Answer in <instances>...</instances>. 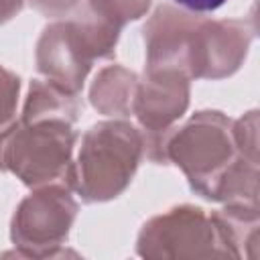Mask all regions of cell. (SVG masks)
I'll list each match as a JSON object with an SVG mask.
<instances>
[{
  "label": "cell",
  "instance_id": "cell-1",
  "mask_svg": "<svg viewBox=\"0 0 260 260\" xmlns=\"http://www.w3.org/2000/svg\"><path fill=\"white\" fill-rule=\"evenodd\" d=\"M148 67H171L193 77H223L246 57L250 35L240 20H199L160 6L144 28Z\"/></svg>",
  "mask_w": 260,
  "mask_h": 260
},
{
  "label": "cell",
  "instance_id": "cell-2",
  "mask_svg": "<svg viewBox=\"0 0 260 260\" xmlns=\"http://www.w3.org/2000/svg\"><path fill=\"white\" fill-rule=\"evenodd\" d=\"M142 152V134L128 122H102L83 136L79 158L67 169L69 185L85 201L116 197L132 179Z\"/></svg>",
  "mask_w": 260,
  "mask_h": 260
},
{
  "label": "cell",
  "instance_id": "cell-3",
  "mask_svg": "<svg viewBox=\"0 0 260 260\" xmlns=\"http://www.w3.org/2000/svg\"><path fill=\"white\" fill-rule=\"evenodd\" d=\"M69 116H26L0 128V169L12 171L26 185L67 175L75 132Z\"/></svg>",
  "mask_w": 260,
  "mask_h": 260
},
{
  "label": "cell",
  "instance_id": "cell-4",
  "mask_svg": "<svg viewBox=\"0 0 260 260\" xmlns=\"http://www.w3.org/2000/svg\"><path fill=\"white\" fill-rule=\"evenodd\" d=\"M118 39V28L100 20H69L45 28L39 41V71L55 85L77 93L95 57L110 53Z\"/></svg>",
  "mask_w": 260,
  "mask_h": 260
},
{
  "label": "cell",
  "instance_id": "cell-5",
  "mask_svg": "<svg viewBox=\"0 0 260 260\" xmlns=\"http://www.w3.org/2000/svg\"><path fill=\"white\" fill-rule=\"evenodd\" d=\"M232 122L219 112H199L165 138V152L189 177L203 197L217 175L234 160Z\"/></svg>",
  "mask_w": 260,
  "mask_h": 260
},
{
  "label": "cell",
  "instance_id": "cell-6",
  "mask_svg": "<svg viewBox=\"0 0 260 260\" xmlns=\"http://www.w3.org/2000/svg\"><path fill=\"white\" fill-rule=\"evenodd\" d=\"M77 205L63 187L43 189L18 207L12 221V240L20 246L57 244L69 232Z\"/></svg>",
  "mask_w": 260,
  "mask_h": 260
},
{
  "label": "cell",
  "instance_id": "cell-7",
  "mask_svg": "<svg viewBox=\"0 0 260 260\" xmlns=\"http://www.w3.org/2000/svg\"><path fill=\"white\" fill-rule=\"evenodd\" d=\"M187 75L171 67H148V75L138 83L132 110L150 132H165L187 108Z\"/></svg>",
  "mask_w": 260,
  "mask_h": 260
},
{
  "label": "cell",
  "instance_id": "cell-8",
  "mask_svg": "<svg viewBox=\"0 0 260 260\" xmlns=\"http://www.w3.org/2000/svg\"><path fill=\"white\" fill-rule=\"evenodd\" d=\"M136 77L120 67H110L100 73L91 87V102L106 114H124L132 108Z\"/></svg>",
  "mask_w": 260,
  "mask_h": 260
},
{
  "label": "cell",
  "instance_id": "cell-9",
  "mask_svg": "<svg viewBox=\"0 0 260 260\" xmlns=\"http://www.w3.org/2000/svg\"><path fill=\"white\" fill-rule=\"evenodd\" d=\"M150 0H89L93 16L118 28L126 20H134L146 12Z\"/></svg>",
  "mask_w": 260,
  "mask_h": 260
},
{
  "label": "cell",
  "instance_id": "cell-10",
  "mask_svg": "<svg viewBox=\"0 0 260 260\" xmlns=\"http://www.w3.org/2000/svg\"><path fill=\"white\" fill-rule=\"evenodd\" d=\"M18 77H14L10 71L0 67V126H4L16 108L18 98Z\"/></svg>",
  "mask_w": 260,
  "mask_h": 260
},
{
  "label": "cell",
  "instance_id": "cell-11",
  "mask_svg": "<svg viewBox=\"0 0 260 260\" xmlns=\"http://www.w3.org/2000/svg\"><path fill=\"white\" fill-rule=\"evenodd\" d=\"M175 2L191 12H213L219 6H223L225 0H175Z\"/></svg>",
  "mask_w": 260,
  "mask_h": 260
},
{
  "label": "cell",
  "instance_id": "cell-12",
  "mask_svg": "<svg viewBox=\"0 0 260 260\" xmlns=\"http://www.w3.org/2000/svg\"><path fill=\"white\" fill-rule=\"evenodd\" d=\"M22 8V0H0V24Z\"/></svg>",
  "mask_w": 260,
  "mask_h": 260
},
{
  "label": "cell",
  "instance_id": "cell-13",
  "mask_svg": "<svg viewBox=\"0 0 260 260\" xmlns=\"http://www.w3.org/2000/svg\"><path fill=\"white\" fill-rule=\"evenodd\" d=\"M37 2V0H35ZM71 4H75V0H51V4L47 6L45 12H55V10H67Z\"/></svg>",
  "mask_w": 260,
  "mask_h": 260
}]
</instances>
